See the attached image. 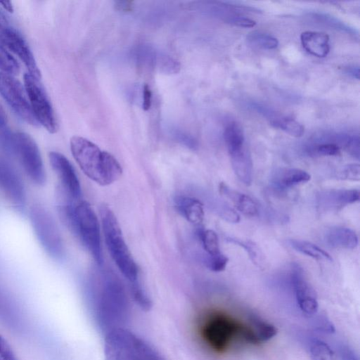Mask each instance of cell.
<instances>
[{
  "label": "cell",
  "mask_w": 360,
  "mask_h": 360,
  "mask_svg": "<svg viewBox=\"0 0 360 360\" xmlns=\"http://www.w3.org/2000/svg\"><path fill=\"white\" fill-rule=\"evenodd\" d=\"M273 124L276 127L295 137H300L304 132L303 125L292 118L278 117L273 121Z\"/></svg>",
  "instance_id": "f546056e"
},
{
  "label": "cell",
  "mask_w": 360,
  "mask_h": 360,
  "mask_svg": "<svg viewBox=\"0 0 360 360\" xmlns=\"http://www.w3.org/2000/svg\"><path fill=\"white\" fill-rule=\"evenodd\" d=\"M195 234L207 255H212L221 252L219 238L215 231L199 226L195 231Z\"/></svg>",
  "instance_id": "484cf974"
},
{
  "label": "cell",
  "mask_w": 360,
  "mask_h": 360,
  "mask_svg": "<svg viewBox=\"0 0 360 360\" xmlns=\"http://www.w3.org/2000/svg\"><path fill=\"white\" fill-rule=\"evenodd\" d=\"M0 4L7 11L12 13L13 11V7L11 1H0Z\"/></svg>",
  "instance_id": "bcb514c9"
},
{
  "label": "cell",
  "mask_w": 360,
  "mask_h": 360,
  "mask_svg": "<svg viewBox=\"0 0 360 360\" xmlns=\"http://www.w3.org/2000/svg\"><path fill=\"white\" fill-rule=\"evenodd\" d=\"M0 360H19L8 342L1 335Z\"/></svg>",
  "instance_id": "f35d334b"
},
{
  "label": "cell",
  "mask_w": 360,
  "mask_h": 360,
  "mask_svg": "<svg viewBox=\"0 0 360 360\" xmlns=\"http://www.w3.org/2000/svg\"><path fill=\"white\" fill-rule=\"evenodd\" d=\"M100 216L107 249L116 266L129 283L139 280V269L124 240L120 226L112 210L100 207Z\"/></svg>",
  "instance_id": "277c9868"
},
{
  "label": "cell",
  "mask_w": 360,
  "mask_h": 360,
  "mask_svg": "<svg viewBox=\"0 0 360 360\" xmlns=\"http://www.w3.org/2000/svg\"><path fill=\"white\" fill-rule=\"evenodd\" d=\"M152 103V92L147 84L142 89V108L144 110L150 109Z\"/></svg>",
  "instance_id": "60d3db41"
},
{
  "label": "cell",
  "mask_w": 360,
  "mask_h": 360,
  "mask_svg": "<svg viewBox=\"0 0 360 360\" xmlns=\"http://www.w3.org/2000/svg\"><path fill=\"white\" fill-rule=\"evenodd\" d=\"M229 258L221 252L215 255H205L203 263L207 269L214 272H220L225 269Z\"/></svg>",
  "instance_id": "836d02e7"
},
{
  "label": "cell",
  "mask_w": 360,
  "mask_h": 360,
  "mask_svg": "<svg viewBox=\"0 0 360 360\" xmlns=\"http://www.w3.org/2000/svg\"><path fill=\"white\" fill-rule=\"evenodd\" d=\"M57 206L60 219L68 229L90 252L96 263L103 262L99 224L90 204L85 200L75 201L62 198Z\"/></svg>",
  "instance_id": "7a4b0ae2"
},
{
  "label": "cell",
  "mask_w": 360,
  "mask_h": 360,
  "mask_svg": "<svg viewBox=\"0 0 360 360\" xmlns=\"http://www.w3.org/2000/svg\"><path fill=\"white\" fill-rule=\"evenodd\" d=\"M326 243L332 248L354 249L359 243L358 236L349 228L336 226L329 229L326 235Z\"/></svg>",
  "instance_id": "7402d4cb"
},
{
  "label": "cell",
  "mask_w": 360,
  "mask_h": 360,
  "mask_svg": "<svg viewBox=\"0 0 360 360\" xmlns=\"http://www.w3.org/2000/svg\"><path fill=\"white\" fill-rule=\"evenodd\" d=\"M338 176L342 179L359 181L360 167L359 164H350L345 166Z\"/></svg>",
  "instance_id": "8d00e7d4"
},
{
  "label": "cell",
  "mask_w": 360,
  "mask_h": 360,
  "mask_svg": "<svg viewBox=\"0 0 360 360\" xmlns=\"http://www.w3.org/2000/svg\"><path fill=\"white\" fill-rule=\"evenodd\" d=\"M276 333L277 328L274 325L253 317L250 326H243L241 337L247 342L257 344L271 339Z\"/></svg>",
  "instance_id": "d6986e66"
},
{
  "label": "cell",
  "mask_w": 360,
  "mask_h": 360,
  "mask_svg": "<svg viewBox=\"0 0 360 360\" xmlns=\"http://www.w3.org/2000/svg\"><path fill=\"white\" fill-rule=\"evenodd\" d=\"M0 189L8 202L18 212L26 205V192L23 181L14 167L0 156Z\"/></svg>",
  "instance_id": "7c38bea8"
},
{
  "label": "cell",
  "mask_w": 360,
  "mask_h": 360,
  "mask_svg": "<svg viewBox=\"0 0 360 360\" xmlns=\"http://www.w3.org/2000/svg\"><path fill=\"white\" fill-rule=\"evenodd\" d=\"M174 201L177 212L188 221L195 225H200L202 222L205 212L200 200L187 195H176Z\"/></svg>",
  "instance_id": "ac0fdd59"
},
{
  "label": "cell",
  "mask_w": 360,
  "mask_h": 360,
  "mask_svg": "<svg viewBox=\"0 0 360 360\" xmlns=\"http://www.w3.org/2000/svg\"><path fill=\"white\" fill-rule=\"evenodd\" d=\"M233 172L237 178L245 185L252 181V162L245 148L229 154Z\"/></svg>",
  "instance_id": "603a6c76"
},
{
  "label": "cell",
  "mask_w": 360,
  "mask_h": 360,
  "mask_svg": "<svg viewBox=\"0 0 360 360\" xmlns=\"http://www.w3.org/2000/svg\"><path fill=\"white\" fill-rule=\"evenodd\" d=\"M6 126H7V116L4 109L0 103V128Z\"/></svg>",
  "instance_id": "7bdbcfd3"
},
{
  "label": "cell",
  "mask_w": 360,
  "mask_h": 360,
  "mask_svg": "<svg viewBox=\"0 0 360 360\" xmlns=\"http://www.w3.org/2000/svg\"><path fill=\"white\" fill-rule=\"evenodd\" d=\"M226 22L241 27H252L255 25V21L240 15H234L226 19Z\"/></svg>",
  "instance_id": "ab89813d"
},
{
  "label": "cell",
  "mask_w": 360,
  "mask_h": 360,
  "mask_svg": "<svg viewBox=\"0 0 360 360\" xmlns=\"http://www.w3.org/2000/svg\"><path fill=\"white\" fill-rule=\"evenodd\" d=\"M219 192L224 198L229 200L244 215L255 217L258 215V204L249 195L240 193L224 182L219 184Z\"/></svg>",
  "instance_id": "e0dca14e"
},
{
  "label": "cell",
  "mask_w": 360,
  "mask_h": 360,
  "mask_svg": "<svg viewBox=\"0 0 360 360\" xmlns=\"http://www.w3.org/2000/svg\"><path fill=\"white\" fill-rule=\"evenodd\" d=\"M0 70L1 72L15 76L20 72V65L17 60L0 43Z\"/></svg>",
  "instance_id": "f1b7e54d"
},
{
  "label": "cell",
  "mask_w": 360,
  "mask_h": 360,
  "mask_svg": "<svg viewBox=\"0 0 360 360\" xmlns=\"http://www.w3.org/2000/svg\"><path fill=\"white\" fill-rule=\"evenodd\" d=\"M224 139L229 154L245 148L243 130L236 122L227 124L224 131Z\"/></svg>",
  "instance_id": "cb8c5ba5"
},
{
  "label": "cell",
  "mask_w": 360,
  "mask_h": 360,
  "mask_svg": "<svg viewBox=\"0 0 360 360\" xmlns=\"http://www.w3.org/2000/svg\"><path fill=\"white\" fill-rule=\"evenodd\" d=\"M0 41L21 60L29 74L38 79L41 77L40 70L30 46L4 14L0 15Z\"/></svg>",
  "instance_id": "8fae6325"
},
{
  "label": "cell",
  "mask_w": 360,
  "mask_h": 360,
  "mask_svg": "<svg viewBox=\"0 0 360 360\" xmlns=\"http://www.w3.org/2000/svg\"><path fill=\"white\" fill-rule=\"evenodd\" d=\"M311 175L306 171L298 168H283L277 170L271 178V182L275 188L283 190L308 182Z\"/></svg>",
  "instance_id": "ffe728a7"
},
{
  "label": "cell",
  "mask_w": 360,
  "mask_h": 360,
  "mask_svg": "<svg viewBox=\"0 0 360 360\" xmlns=\"http://www.w3.org/2000/svg\"><path fill=\"white\" fill-rule=\"evenodd\" d=\"M173 136L178 142L190 149H195L198 146L196 140L193 136L184 131L174 130L173 131Z\"/></svg>",
  "instance_id": "74e56055"
},
{
  "label": "cell",
  "mask_w": 360,
  "mask_h": 360,
  "mask_svg": "<svg viewBox=\"0 0 360 360\" xmlns=\"http://www.w3.org/2000/svg\"><path fill=\"white\" fill-rule=\"evenodd\" d=\"M291 281L301 311L308 315L316 314L319 307L316 292L306 280L302 268L297 263L292 264Z\"/></svg>",
  "instance_id": "5bb4252c"
},
{
  "label": "cell",
  "mask_w": 360,
  "mask_h": 360,
  "mask_svg": "<svg viewBox=\"0 0 360 360\" xmlns=\"http://www.w3.org/2000/svg\"><path fill=\"white\" fill-rule=\"evenodd\" d=\"M49 159L58 179L60 193L70 200H78L82 195L81 186L71 162L65 155L56 151L50 152Z\"/></svg>",
  "instance_id": "4fadbf2b"
},
{
  "label": "cell",
  "mask_w": 360,
  "mask_h": 360,
  "mask_svg": "<svg viewBox=\"0 0 360 360\" xmlns=\"http://www.w3.org/2000/svg\"><path fill=\"white\" fill-rule=\"evenodd\" d=\"M242 325L224 314L210 316L202 327V336L214 351L222 352L229 345L231 340L240 336Z\"/></svg>",
  "instance_id": "9c48e42d"
},
{
  "label": "cell",
  "mask_w": 360,
  "mask_h": 360,
  "mask_svg": "<svg viewBox=\"0 0 360 360\" xmlns=\"http://www.w3.org/2000/svg\"><path fill=\"white\" fill-rule=\"evenodd\" d=\"M87 297L92 314L105 333L124 327L129 315V302L125 288L112 271H101L87 283Z\"/></svg>",
  "instance_id": "6da1fadb"
},
{
  "label": "cell",
  "mask_w": 360,
  "mask_h": 360,
  "mask_svg": "<svg viewBox=\"0 0 360 360\" xmlns=\"http://www.w3.org/2000/svg\"><path fill=\"white\" fill-rule=\"evenodd\" d=\"M24 86L34 117L39 124L49 132L57 131V121L50 100L39 79L26 73L24 75Z\"/></svg>",
  "instance_id": "ba28073f"
},
{
  "label": "cell",
  "mask_w": 360,
  "mask_h": 360,
  "mask_svg": "<svg viewBox=\"0 0 360 360\" xmlns=\"http://www.w3.org/2000/svg\"><path fill=\"white\" fill-rule=\"evenodd\" d=\"M13 155L15 156L27 176L37 186L46 183V172L39 147L27 133H14Z\"/></svg>",
  "instance_id": "52a82bcc"
},
{
  "label": "cell",
  "mask_w": 360,
  "mask_h": 360,
  "mask_svg": "<svg viewBox=\"0 0 360 360\" xmlns=\"http://www.w3.org/2000/svg\"><path fill=\"white\" fill-rule=\"evenodd\" d=\"M359 200L357 189H327L316 195L317 206L323 211L338 210Z\"/></svg>",
  "instance_id": "2e32d148"
},
{
  "label": "cell",
  "mask_w": 360,
  "mask_h": 360,
  "mask_svg": "<svg viewBox=\"0 0 360 360\" xmlns=\"http://www.w3.org/2000/svg\"><path fill=\"white\" fill-rule=\"evenodd\" d=\"M209 205L219 217L229 223H238L240 216L226 202L217 198H211L208 200Z\"/></svg>",
  "instance_id": "4316f807"
},
{
  "label": "cell",
  "mask_w": 360,
  "mask_h": 360,
  "mask_svg": "<svg viewBox=\"0 0 360 360\" xmlns=\"http://www.w3.org/2000/svg\"><path fill=\"white\" fill-rule=\"evenodd\" d=\"M0 95L22 120L34 127L39 124L31 110L24 85L14 76L0 72Z\"/></svg>",
  "instance_id": "30bf717a"
},
{
  "label": "cell",
  "mask_w": 360,
  "mask_h": 360,
  "mask_svg": "<svg viewBox=\"0 0 360 360\" xmlns=\"http://www.w3.org/2000/svg\"><path fill=\"white\" fill-rule=\"evenodd\" d=\"M30 220L42 248L51 258L62 260L65 255L63 238L50 212L39 203L33 204L29 211Z\"/></svg>",
  "instance_id": "8992f818"
},
{
  "label": "cell",
  "mask_w": 360,
  "mask_h": 360,
  "mask_svg": "<svg viewBox=\"0 0 360 360\" xmlns=\"http://www.w3.org/2000/svg\"><path fill=\"white\" fill-rule=\"evenodd\" d=\"M300 39L303 48L314 56L323 58L329 53V37L324 32L306 31L301 34Z\"/></svg>",
  "instance_id": "44dd1931"
},
{
  "label": "cell",
  "mask_w": 360,
  "mask_h": 360,
  "mask_svg": "<svg viewBox=\"0 0 360 360\" xmlns=\"http://www.w3.org/2000/svg\"><path fill=\"white\" fill-rule=\"evenodd\" d=\"M347 73H348L349 75H352L354 77H356V79H359V68H349L347 70Z\"/></svg>",
  "instance_id": "f6af8a7d"
},
{
  "label": "cell",
  "mask_w": 360,
  "mask_h": 360,
  "mask_svg": "<svg viewBox=\"0 0 360 360\" xmlns=\"http://www.w3.org/2000/svg\"><path fill=\"white\" fill-rule=\"evenodd\" d=\"M70 145L72 155L82 171L96 184L108 186L121 177L122 168L112 154L78 136L71 138Z\"/></svg>",
  "instance_id": "3957f363"
},
{
  "label": "cell",
  "mask_w": 360,
  "mask_h": 360,
  "mask_svg": "<svg viewBox=\"0 0 360 360\" xmlns=\"http://www.w3.org/2000/svg\"><path fill=\"white\" fill-rule=\"evenodd\" d=\"M226 240L243 248L248 254L252 262L258 266L261 265L263 259L262 254L259 250V248L254 243L250 240L243 241L231 237L227 238Z\"/></svg>",
  "instance_id": "d6a6232c"
},
{
  "label": "cell",
  "mask_w": 360,
  "mask_h": 360,
  "mask_svg": "<svg viewBox=\"0 0 360 360\" xmlns=\"http://www.w3.org/2000/svg\"><path fill=\"white\" fill-rule=\"evenodd\" d=\"M340 356V360H359L354 352L345 347L341 349Z\"/></svg>",
  "instance_id": "b9f144b4"
},
{
  "label": "cell",
  "mask_w": 360,
  "mask_h": 360,
  "mask_svg": "<svg viewBox=\"0 0 360 360\" xmlns=\"http://www.w3.org/2000/svg\"><path fill=\"white\" fill-rule=\"evenodd\" d=\"M290 246L296 251L317 260L333 261L332 257L324 250L309 241L290 239Z\"/></svg>",
  "instance_id": "d4e9b609"
},
{
  "label": "cell",
  "mask_w": 360,
  "mask_h": 360,
  "mask_svg": "<svg viewBox=\"0 0 360 360\" xmlns=\"http://www.w3.org/2000/svg\"><path fill=\"white\" fill-rule=\"evenodd\" d=\"M309 350L312 360H335V356L332 349L321 340H314L310 345Z\"/></svg>",
  "instance_id": "4dcf8cb0"
},
{
  "label": "cell",
  "mask_w": 360,
  "mask_h": 360,
  "mask_svg": "<svg viewBox=\"0 0 360 360\" xmlns=\"http://www.w3.org/2000/svg\"><path fill=\"white\" fill-rule=\"evenodd\" d=\"M105 360H160L153 348L125 327L105 333Z\"/></svg>",
  "instance_id": "5b68a950"
},
{
  "label": "cell",
  "mask_w": 360,
  "mask_h": 360,
  "mask_svg": "<svg viewBox=\"0 0 360 360\" xmlns=\"http://www.w3.org/2000/svg\"><path fill=\"white\" fill-rule=\"evenodd\" d=\"M117 6L119 7L120 10L129 11L131 8V2L127 1H119Z\"/></svg>",
  "instance_id": "ee69618b"
},
{
  "label": "cell",
  "mask_w": 360,
  "mask_h": 360,
  "mask_svg": "<svg viewBox=\"0 0 360 360\" xmlns=\"http://www.w3.org/2000/svg\"><path fill=\"white\" fill-rule=\"evenodd\" d=\"M247 41L250 45L263 49H274L278 45L276 38L269 34L253 31L247 36Z\"/></svg>",
  "instance_id": "83f0119b"
},
{
  "label": "cell",
  "mask_w": 360,
  "mask_h": 360,
  "mask_svg": "<svg viewBox=\"0 0 360 360\" xmlns=\"http://www.w3.org/2000/svg\"><path fill=\"white\" fill-rule=\"evenodd\" d=\"M311 153L321 156H335L340 153V148L334 143H324L315 146Z\"/></svg>",
  "instance_id": "d590c367"
},
{
  "label": "cell",
  "mask_w": 360,
  "mask_h": 360,
  "mask_svg": "<svg viewBox=\"0 0 360 360\" xmlns=\"http://www.w3.org/2000/svg\"><path fill=\"white\" fill-rule=\"evenodd\" d=\"M129 288L134 301L144 310H149L152 302L139 280L129 283Z\"/></svg>",
  "instance_id": "1f68e13d"
},
{
  "label": "cell",
  "mask_w": 360,
  "mask_h": 360,
  "mask_svg": "<svg viewBox=\"0 0 360 360\" xmlns=\"http://www.w3.org/2000/svg\"><path fill=\"white\" fill-rule=\"evenodd\" d=\"M14 133L6 126L0 128V149L7 155L13 156Z\"/></svg>",
  "instance_id": "e575fe53"
},
{
  "label": "cell",
  "mask_w": 360,
  "mask_h": 360,
  "mask_svg": "<svg viewBox=\"0 0 360 360\" xmlns=\"http://www.w3.org/2000/svg\"><path fill=\"white\" fill-rule=\"evenodd\" d=\"M132 57L138 64L156 68L164 73H176L180 69L178 61L148 45L136 47L132 51Z\"/></svg>",
  "instance_id": "9a60e30c"
}]
</instances>
